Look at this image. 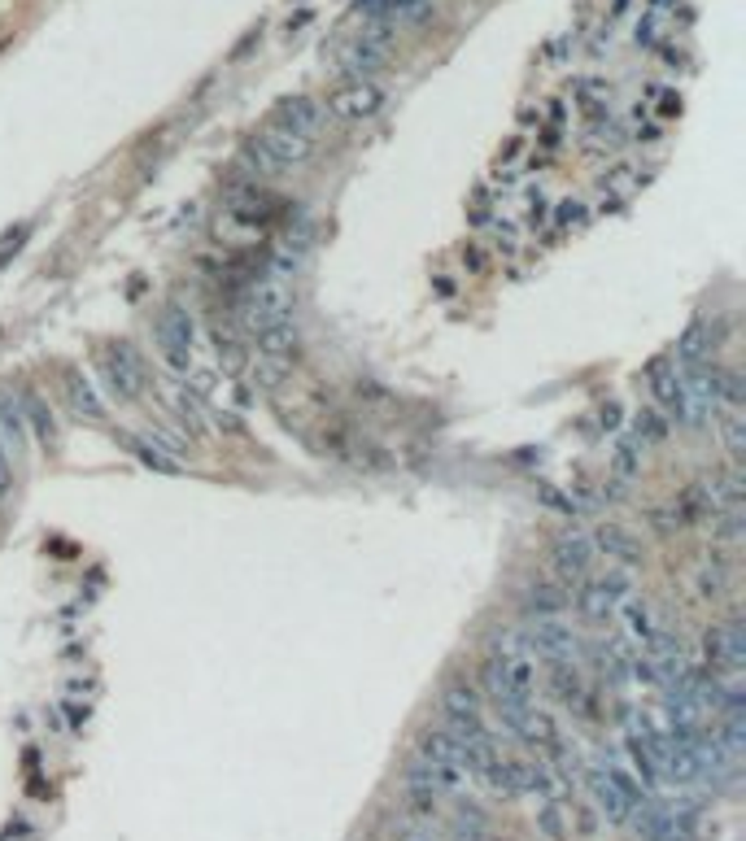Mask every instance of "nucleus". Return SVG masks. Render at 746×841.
Listing matches in <instances>:
<instances>
[{"label":"nucleus","mask_w":746,"mask_h":841,"mask_svg":"<svg viewBox=\"0 0 746 841\" xmlns=\"http://www.w3.org/2000/svg\"><path fill=\"white\" fill-rule=\"evenodd\" d=\"M480 698H489L498 715L519 707H533L537 702V658L533 650L524 645V633H502L493 641L489 658H484V672H480Z\"/></svg>","instance_id":"1"},{"label":"nucleus","mask_w":746,"mask_h":841,"mask_svg":"<svg viewBox=\"0 0 746 841\" xmlns=\"http://www.w3.org/2000/svg\"><path fill=\"white\" fill-rule=\"evenodd\" d=\"M580 785H585L594 811H598L607 824H629V815L650 798L642 785H638V776L624 772L620 763H585V768H580Z\"/></svg>","instance_id":"2"},{"label":"nucleus","mask_w":746,"mask_h":841,"mask_svg":"<svg viewBox=\"0 0 746 841\" xmlns=\"http://www.w3.org/2000/svg\"><path fill=\"white\" fill-rule=\"evenodd\" d=\"M629 824L638 828L642 841H694L699 837V803H690V798L664 803V798L650 794L642 807L629 815Z\"/></svg>","instance_id":"3"},{"label":"nucleus","mask_w":746,"mask_h":841,"mask_svg":"<svg viewBox=\"0 0 746 841\" xmlns=\"http://www.w3.org/2000/svg\"><path fill=\"white\" fill-rule=\"evenodd\" d=\"M389 44H393V27L384 22H363V31L354 39H340L332 48V62L337 70L354 83V79H372L380 70L389 66Z\"/></svg>","instance_id":"4"},{"label":"nucleus","mask_w":746,"mask_h":841,"mask_svg":"<svg viewBox=\"0 0 746 841\" xmlns=\"http://www.w3.org/2000/svg\"><path fill=\"white\" fill-rule=\"evenodd\" d=\"M424 768H428V776L437 780V789L442 794H459V789H467V768H463V745H459V737L450 733V728H424L419 733V754H415Z\"/></svg>","instance_id":"5"},{"label":"nucleus","mask_w":746,"mask_h":841,"mask_svg":"<svg viewBox=\"0 0 746 841\" xmlns=\"http://www.w3.org/2000/svg\"><path fill=\"white\" fill-rule=\"evenodd\" d=\"M572 589H577V593L568 598V606L577 610L580 619H585V624H607L611 615H615V606L633 593V580H629V572H620V567H607L603 575H585Z\"/></svg>","instance_id":"6"},{"label":"nucleus","mask_w":746,"mask_h":841,"mask_svg":"<svg viewBox=\"0 0 746 841\" xmlns=\"http://www.w3.org/2000/svg\"><path fill=\"white\" fill-rule=\"evenodd\" d=\"M310 153H314L310 140L279 132V127H267V132H258L249 144H244V157H249V166L258 170V174H284V170H297V166L310 162Z\"/></svg>","instance_id":"7"},{"label":"nucleus","mask_w":746,"mask_h":841,"mask_svg":"<svg viewBox=\"0 0 746 841\" xmlns=\"http://www.w3.org/2000/svg\"><path fill=\"white\" fill-rule=\"evenodd\" d=\"M703 672L712 680H729V675H742L746 667V633L742 619H725V624H712L703 633Z\"/></svg>","instance_id":"8"},{"label":"nucleus","mask_w":746,"mask_h":841,"mask_svg":"<svg viewBox=\"0 0 746 841\" xmlns=\"http://www.w3.org/2000/svg\"><path fill=\"white\" fill-rule=\"evenodd\" d=\"M524 645L533 650V658L537 663H577L580 658V637L577 628L568 624V615H559V619H528L524 628Z\"/></svg>","instance_id":"9"},{"label":"nucleus","mask_w":746,"mask_h":841,"mask_svg":"<svg viewBox=\"0 0 746 841\" xmlns=\"http://www.w3.org/2000/svg\"><path fill=\"white\" fill-rule=\"evenodd\" d=\"M240 319H244V327H249L253 336L267 332V327H275V323H284V319H293V288H288L284 279H275V275H262V279L249 288V302L240 310Z\"/></svg>","instance_id":"10"},{"label":"nucleus","mask_w":746,"mask_h":841,"mask_svg":"<svg viewBox=\"0 0 746 841\" xmlns=\"http://www.w3.org/2000/svg\"><path fill=\"white\" fill-rule=\"evenodd\" d=\"M97 367H101V384H105L109 397L132 402V397L144 393V367H140V358L127 349V344H105L101 358H97Z\"/></svg>","instance_id":"11"},{"label":"nucleus","mask_w":746,"mask_h":841,"mask_svg":"<svg viewBox=\"0 0 746 841\" xmlns=\"http://www.w3.org/2000/svg\"><path fill=\"white\" fill-rule=\"evenodd\" d=\"M594 558H598V554H594V540H589V532H580V528L559 532L554 545H550V567L559 572L563 589H572L585 575H594Z\"/></svg>","instance_id":"12"},{"label":"nucleus","mask_w":746,"mask_h":841,"mask_svg":"<svg viewBox=\"0 0 746 841\" xmlns=\"http://www.w3.org/2000/svg\"><path fill=\"white\" fill-rule=\"evenodd\" d=\"M646 388H650L655 410H659L668 423L681 428V419H685V375H681L677 362H673V358H655V362L646 367Z\"/></svg>","instance_id":"13"},{"label":"nucleus","mask_w":746,"mask_h":841,"mask_svg":"<svg viewBox=\"0 0 746 841\" xmlns=\"http://www.w3.org/2000/svg\"><path fill=\"white\" fill-rule=\"evenodd\" d=\"M158 344H162V358H167L175 370H188L193 362V314L179 302H170L158 319Z\"/></svg>","instance_id":"14"},{"label":"nucleus","mask_w":746,"mask_h":841,"mask_svg":"<svg viewBox=\"0 0 746 841\" xmlns=\"http://www.w3.org/2000/svg\"><path fill=\"white\" fill-rule=\"evenodd\" d=\"M380 109H384V88L372 79H354L328 97V114H337L340 123H363V118H375Z\"/></svg>","instance_id":"15"},{"label":"nucleus","mask_w":746,"mask_h":841,"mask_svg":"<svg viewBox=\"0 0 746 841\" xmlns=\"http://www.w3.org/2000/svg\"><path fill=\"white\" fill-rule=\"evenodd\" d=\"M363 22H384V27H424L437 18L433 0H358L354 4Z\"/></svg>","instance_id":"16"},{"label":"nucleus","mask_w":746,"mask_h":841,"mask_svg":"<svg viewBox=\"0 0 746 841\" xmlns=\"http://www.w3.org/2000/svg\"><path fill=\"white\" fill-rule=\"evenodd\" d=\"M323 123H328V109L319 101H310V97H284V101L275 105V118H271V127H279V132H288V135H302L310 144H319Z\"/></svg>","instance_id":"17"},{"label":"nucleus","mask_w":746,"mask_h":841,"mask_svg":"<svg viewBox=\"0 0 746 841\" xmlns=\"http://www.w3.org/2000/svg\"><path fill=\"white\" fill-rule=\"evenodd\" d=\"M442 719L445 728H472L484 724V698L472 680H450L442 689Z\"/></svg>","instance_id":"18"},{"label":"nucleus","mask_w":746,"mask_h":841,"mask_svg":"<svg viewBox=\"0 0 746 841\" xmlns=\"http://www.w3.org/2000/svg\"><path fill=\"white\" fill-rule=\"evenodd\" d=\"M589 540H594V554H603L611 567H620V572H629V567L642 563V540L633 537L624 523H598L589 532Z\"/></svg>","instance_id":"19"},{"label":"nucleus","mask_w":746,"mask_h":841,"mask_svg":"<svg viewBox=\"0 0 746 841\" xmlns=\"http://www.w3.org/2000/svg\"><path fill=\"white\" fill-rule=\"evenodd\" d=\"M611 619H620V628H624V641H629L633 650L650 645V641H655V633L664 628V624H659V615H655V606L646 602L642 593H629L624 602L615 606V615H611Z\"/></svg>","instance_id":"20"},{"label":"nucleus","mask_w":746,"mask_h":841,"mask_svg":"<svg viewBox=\"0 0 746 841\" xmlns=\"http://www.w3.org/2000/svg\"><path fill=\"white\" fill-rule=\"evenodd\" d=\"M545 675H550V689H554V698H559L563 707H572V710L585 707L589 689H585L580 663H550V667H545Z\"/></svg>","instance_id":"21"},{"label":"nucleus","mask_w":746,"mask_h":841,"mask_svg":"<svg viewBox=\"0 0 746 841\" xmlns=\"http://www.w3.org/2000/svg\"><path fill=\"white\" fill-rule=\"evenodd\" d=\"M572 606H568V593L559 589V584H528L524 589V615L528 619H559V615H568Z\"/></svg>","instance_id":"22"},{"label":"nucleus","mask_w":746,"mask_h":841,"mask_svg":"<svg viewBox=\"0 0 746 841\" xmlns=\"http://www.w3.org/2000/svg\"><path fill=\"white\" fill-rule=\"evenodd\" d=\"M0 440L9 454L27 449V414H22V402L9 393H0Z\"/></svg>","instance_id":"23"},{"label":"nucleus","mask_w":746,"mask_h":841,"mask_svg":"<svg viewBox=\"0 0 746 841\" xmlns=\"http://www.w3.org/2000/svg\"><path fill=\"white\" fill-rule=\"evenodd\" d=\"M297 340H302L297 323L284 319V323H275V327H267V332H258L253 344H258L262 358H288V353H297Z\"/></svg>","instance_id":"24"},{"label":"nucleus","mask_w":746,"mask_h":841,"mask_svg":"<svg viewBox=\"0 0 746 841\" xmlns=\"http://www.w3.org/2000/svg\"><path fill=\"white\" fill-rule=\"evenodd\" d=\"M66 393H70V402H74V410H79V414H88V419H101V414H105L101 397H97V384H92L88 375L70 370V375H66Z\"/></svg>","instance_id":"25"},{"label":"nucleus","mask_w":746,"mask_h":841,"mask_svg":"<svg viewBox=\"0 0 746 841\" xmlns=\"http://www.w3.org/2000/svg\"><path fill=\"white\" fill-rule=\"evenodd\" d=\"M668 419L655 410V405H646V410H638V419H633V432H638V445H659V440H668Z\"/></svg>","instance_id":"26"},{"label":"nucleus","mask_w":746,"mask_h":841,"mask_svg":"<svg viewBox=\"0 0 746 841\" xmlns=\"http://www.w3.org/2000/svg\"><path fill=\"white\" fill-rule=\"evenodd\" d=\"M454 833H459V841H489V837H493V828H489L484 811H476V807H463V811H459V820H454Z\"/></svg>","instance_id":"27"},{"label":"nucleus","mask_w":746,"mask_h":841,"mask_svg":"<svg viewBox=\"0 0 746 841\" xmlns=\"http://www.w3.org/2000/svg\"><path fill=\"white\" fill-rule=\"evenodd\" d=\"M577 223H585V205L580 201H559V209H554V227L568 232V227H577Z\"/></svg>","instance_id":"28"},{"label":"nucleus","mask_w":746,"mask_h":841,"mask_svg":"<svg viewBox=\"0 0 746 841\" xmlns=\"http://www.w3.org/2000/svg\"><path fill=\"white\" fill-rule=\"evenodd\" d=\"M132 445H136L140 458H144V463H153L158 471H179V463H175V458H167V454H153V445H149V440H132Z\"/></svg>","instance_id":"29"},{"label":"nucleus","mask_w":746,"mask_h":841,"mask_svg":"<svg viewBox=\"0 0 746 841\" xmlns=\"http://www.w3.org/2000/svg\"><path fill=\"white\" fill-rule=\"evenodd\" d=\"M9 488H13V467H9V449L0 440V502L9 497Z\"/></svg>","instance_id":"30"},{"label":"nucleus","mask_w":746,"mask_h":841,"mask_svg":"<svg viewBox=\"0 0 746 841\" xmlns=\"http://www.w3.org/2000/svg\"><path fill=\"white\" fill-rule=\"evenodd\" d=\"M393 841H433V837H424V833H398Z\"/></svg>","instance_id":"31"},{"label":"nucleus","mask_w":746,"mask_h":841,"mask_svg":"<svg viewBox=\"0 0 746 841\" xmlns=\"http://www.w3.org/2000/svg\"><path fill=\"white\" fill-rule=\"evenodd\" d=\"M489 841H498V837H489Z\"/></svg>","instance_id":"32"}]
</instances>
